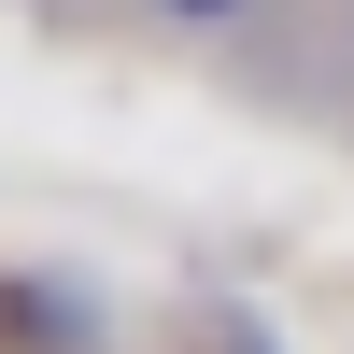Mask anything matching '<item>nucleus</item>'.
Listing matches in <instances>:
<instances>
[{"instance_id": "obj_1", "label": "nucleus", "mask_w": 354, "mask_h": 354, "mask_svg": "<svg viewBox=\"0 0 354 354\" xmlns=\"http://www.w3.org/2000/svg\"><path fill=\"white\" fill-rule=\"evenodd\" d=\"M142 15H156L170 43H241V28L270 15V0H142Z\"/></svg>"}]
</instances>
